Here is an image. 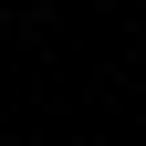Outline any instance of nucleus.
I'll return each instance as SVG.
<instances>
[{
    "instance_id": "nucleus-1",
    "label": "nucleus",
    "mask_w": 146,
    "mask_h": 146,
    "mask_svg": "<svg viewBox=\"0 0 146 146\" xmlns=\"http://www.w3.org/2000/svg\"><path fill=\"white\" fill-rule=\"evenodd\" d=\"M0 31H11V11H0Z\"/></svg>"
}]
</instances>
